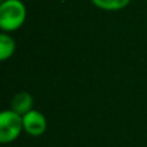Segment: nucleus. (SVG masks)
Wrapping results in <instances>:
<instances>
[{
  "mask_svg": "<svg viewBox=\"0 0 147 147\" xmlns=\"http://www.w3.org/2000/svg\"><path fill=\"white\" fill-rule=\"evenodd\" d=\"M27 17L26 5L21 0H4L0 3V28L13 32L22 27Z\"/></svg>",
  "mask_w": 147,
  "mask_h": 147,
  "instance_id": "obj_1",
  "label": "nucleus"
},
{
  "mask_svg": "<svg viewBox=\"0 0 147 147\" xmlns=\"http://www.w3.org/2000/svg\"><path fill=\"white\" fill-rule=\"evenodd\" d=\"M23 130V117L18 112L5 110L0 114V142L10 143L16 141Z\"/></svg>",
  "mask_w": 147,
  "mask_h": 147,
  "instance_id": "obj_2",
  "label": "nucleus"
},
{
  "mask_svg": "<svg viewBox=\"0 0 147 147\" xmlns=\"http://www.w3.org/2000/svg\"><path fill=\"white\" fill-rule=\"evenodd\" d=\"M23 130L31 137H39L47 130V119L40 111L31 110L23 115Z\"/></svg>",
  "mask_w": 147,
  "mask_h": 147,
  "instance_id": "obj_3",
  "label": "nucleus"
},
{
  "mask_svg": "<svg viewBox=\"0 0 147 147\" xmlns=\"http://www.w3.org/2000/svg\"><path fill=\"white\" fill-rule=\"evenodd\" d=\"M10 105H12L10 109L13 111L18 112L20 115L23 116L25 114H27L28 111L32 110V105H34L32 96L28 92H18V93L14 94Z\"/></svg>",
  "mask_w": 147,
  "mask_h": 147,
  "instance_id": "obj_4",
  "label": "nucleus"
},
{
  "mask_svg": "<svg viewBox=\"0 0 147 147\" xmlns=\"http://www.w3.org/2000/svg\"><path fill=\"white\" fill-rule=\"evenodd\" d=\"M16 41L8 32L0 34V61H7L14 54Z\"/></svg>",
  "mask_w": 147,
  "mask_h": 147,
  "instance_id": "obj_5",
  "label": "nucleus"
},
{
  "mask_svg": "<svg viewBox=\"0 0 147 147\" xmlns=\"http://www.w3.org/2000/svg\"><path fill=\"white\" fill-rule=\"evenodd\" d=\"M97 8L106 12L121 10L130 3V0H90Z\"/></svg>",
  "mask_w": 147,
  "mask_h": 147,
  "instance_id": "obj_6",
  "label": "nucleus"
}]
</instances>
